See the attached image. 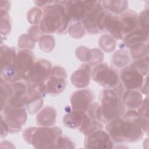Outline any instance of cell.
Returning a JSON list of instances; mask_svg holds the SVG:
<instances>
[{"label":"cell","instance_id":"obj_9","mask_svg":"<svg viewBox=\"0 0 149 149\" xmlns=\"http://www.w3.org/2000/svg\"><path fill=\"white\" fill-rule=\"evenodd\" d=\"M52 67V63L49 61L39 58L31 66L26 79L31 85L38 86L44 83L48 77Z\"/></svg>","mask_w":149,"mask_h":149},{"label":"cell","instance_id":"obj_41","mask_svg":"<svg viewBox=\"0 0 149 149\" xmlns=\"http://www.w3.org/2000/svg\"><path fill=\"white\" fill-rule=\"evenodd\" d=\"M137 112L140 117L146 120H148V97L145 98L141 105L137 108Z\"/></svg>","mask_w":149,"mask_h":149},{"label":"cell","instance_id":"obj_43","mask_svg":"<svg viewBox=\"0 0 149 149\" xmlns=\"http://www.w3.org/2000/svg\"><path fill=\"white\" fill-rule=\"evenodd\" d=\"M148 76H146L143 83L141 87L140 88V92L144 94H148Z\"/></svg>","mask_w":149,"mask_h":149},{"label":"cell","instance_id":"obj_27","mask_svg":"<svg viewBox=\"0 0 149 149\" xmlns=\"http://www.w3.org/2000/svg\"><path fill=\"white\" fill-rule=\"evenodd\" d=\"M130 54L125 49H119L115 52L112 56V62L117 68L126 66L130 61Z\"/></svg>","mask_w":149,"mask_h":149},{"label":"cell","instance_id":"obj_18","mask_svg":"<svg viewBox=\"0 0 149 149\" xmlns=\"http://www.w3.org/2000/svg\"><path fill=\"white\" fill-rule=\"evenodd\" d=\"M119 23L123 36H125L138 27V15L132 9H127L120 15Z\"/></svg>","mask_w":149,"mask_h":149},{"label":"cell","instance_id":"obj_4","mask_svg":"<svg viewBox=\"0 0 149 149\" xmlns=\"http://www.w3.org/2000/svg\"><path fill=\"white\" fill-rule=\"evenodd\" d=\"M62 129L58 126L30 127L23 132L25 141L36 148H56Z\"/></svg>","mask_w":149,"mask_h":149},{"label":"cell","instance_id":"obj_3","mask_svg":"<svg viewBox=\"0 0 149 149\" xmlns=\"http://www.w3.org/2000/svg\"><path fill=\"white\" fill-rule=\"evenodd\" d=\"M69 23L70 20L65 12L63 1H53L44 8L39 26L44 34H61L66 31Z\"/></svg>","mask_w":149,"mask_h":149},{"label":"cell","instance_id":"obj_30","mask_svg":"<svg viewBox=\"0 0 149 149\" xmlns=\"http://www.w3.org/2000/svg\"><path fill=\"white\" fill-rule=\"evenodd\" d=\"M38 41L40 49L45 52H49L54 48L55 39L52 35H43Z\"/></svg>","mask_w":149,"mask_h":149},{"label":"cell","instance_id":"obj_12","mask_svg":"<svg viewBox=\"0 0 149 149\" xmlns=\"http://www.w3.org/2000/svg\"><path fill=\"white\" fill-rule=\"evenodd\" d=\"M35 61V56L31 50L22 49L17 50L15 68L20 79L26 78Z\"/></svg>","mask_w":149,"mask_h":149},{"label":"cell","instance_id":"obj_11","mask_svg":"<svg viewBox=\"0 0 149 149\" xmlns=\"http://www.w3.org/2000/svg\"><path fill=\"white\" fill-rule=\"evenodd\" d=\"M113 141L105 130H97L86 136L84 147L86 148L110 149L113 148Z\"/></svg>","mask_w":149,"mask_h":149},{"label":"cell","instance_id":"obj_14","mask_svg":"<svg viewBox=\"0 0 149 149\" xmlns=\"http://www.w3.org/2000/svg\"><path fill=\"white\" fill-rule=\"evenodd\" d=\"M94 95L90 89H81L74 91L70 97L72 109L87 112L89 106L93 102Z\"/></svg>","mask_w":149,"mask_h":149},{"label":"cell","instance_id":"obj_24","mask_svg":"<svg viewBox=\"0 0 149 149\" xmlns=\"http://www.w3.org/2000/svg\"><path fill=\"white\" fill-rule=\"evenodd\" d=\"M101 2L105 10L115 15L122 14L128 8L127 1H101Z\"/></svg>","mask_w":149,"mask_h":149},{"label":"cell","instance_id":"obj_8","mask_svg":"<svg viewBox=\"0 0 149 149\" xmlns=\"http://www.w3.org/2000/svg\"><path fill=\"white\" fill-rule=\"evenodd\" d=\"M107 12L102 5L87 10L86 15L82 21L86 30L90 34H98L104 31V24Z\"/></svg>","mask_w":149,"mask_h":149},{"label":"cell","instance_id":"obj_28","mask_svg":"<svg viewBox=\"0 0 149 149\" xmlns=\"http://www.w3.org/2000/svg\"><path fill=\"white\" fill-rule=\"evenodd\" d=\"M9 11L1 9V37H6L10 34L12 29L10 18Z\"/></svg>","mask_w":149,"mask_h":149},{"label":"cell","instance_id":"obj_31","mask_svg":"<svg viewBox=\"0 0 149 149\" xmlns=\"http://www.w3.org/2000/svg\"><path fill=\"white\" fill-rule=\"evenodd\" d=\"M69 34L74 38H80L85 35L86 29L80 22H73L69 26Z\"/></svg>","mask_w":149,"mask_h":149},{"label":"cell","instance_id":"obj_21","mask_svg":"<svg viewBox=\"0 0 149 149\" xmlns=\"http://www.w3.org/2000/svg\"><path fill=\"white\" fill-rule=\"evenodd\" d=\"M56 120V111L47 106L41 109L36 116V123L39 126H53Z\"/></svg>","mask_w":149,"mask_h":149},{"label":"cell","instance_id":"obj_38","mask_svg":"<svg viewBox=\"0 0 149 149\" xmlns=\"http://www.w3.org/2000/svg\"><path fill=\"white\" fill-rule=\"evenodd\" d=\"M104 58V54L101 50L97 48L91 49L90 60L88 63L91 65H96L101 63Z\"/></svg>","mask_w":149,"mask_h":149},{"label":"cell","instance_id":"obj_42","mask_svg":"<svg viewBox=\"0 0 149 149\" xmlns=\"http://www.w3.org/2000/svg\"><path fill=\"white\" fill-rule=\"evenodd\" d=\"M9 132V129L7 123H6L3 118L1 116V137H5L8 135Z\"/></svg>","mask_w":149,"mask_h":149},{"label":"cell","instance_id":"obj_19","mask_svg":"<svg viewBox=\"0 0 149 149\" xmlns=\"http://www.w3.org/2000/svg\"><path fill=\"white\" fill-rule=\"evenodd\" d=\"M104 31H108L109 35L116 40H123L124 36L120 29L119 17L118 15L107 12L104 20Z\"/></svg>","mask_w":149,"mask_h":149},{"label":"cell","instance_id":"obj_22","mask_svg":"<svg viewBox=\"0 0 149 149\" xmlns=\"http://www.w3.org/2000/svg\"><path fill=\"white\" fill-rule=\"evenodd\" d=\"M122 99L127 108L134 110L139 107L143 100L141 92L136 90H126L123 93Z\"/></svg>","mask_w":149,"mask_h":149},{"label":"cell","instance_id":"obj_6","mask_svg":"<svg viewBox=\"0 0 149 149\" xmlns=\"http://www.w3.org/2000/svg\"><path fill=\"white\" fill-rule=\"evenodd\" d=\"M92 79L105 88H113L120 83L117 70L107 63H100L94 66L91 70Z\"/></svg>","mask_w":149,"mask_h":149},{"label":"cell","instance_id":"obj_13","mask_svg":"<svg viewBox=\"0 0 149 149\" xmlns=\"http://www.w3.org/2000/svg\"><path fill=\"white\" fill-rule=\"evenodd\" d=\"M66 79L63 77L49 74L44 83L36 86L38 87L44 96L45 94L58 95L65 90L67 85Z\"/></svg>","mask_w":149,"mask_h":149},{"label":"cell","instance_id":"obj_33","mask_svg":"<svg viewBox=\"0 0 149 149\" xmlns=\"http://www.w3.org/2000/svg\"><path fill=\"white\" fill-rule=\"evenodd\" d=\"M148 56L136 59L130 65L137 69L143 76H148Z\"/></svg>","mask_w":149,"mask_h":149},{"label":"cell","instance_id":"obj_39","mask_svg":"<svg viewBox=\"0 0 149 149\" xmlns=\"http://www.w3.org/2000/svg\"><path fill=\"white\" fill-rule=\"evenodd\" d=\"M74 143L69 137L61 136L56 142V148H74Z\"/></svg>","mask_w":149,"mask_h":149},{"label":"cell","instance_id":"obj_1","mask_svg":"<svg viewBox=\"0 0 149 149\" xmlns=\"http://www.w3.org/2000/svg\"><path fill=\"white\" fill-rule=\"evenodd\" d=\"M105 130L112 140L118 143L136 142L144 134L141 117L134 109H129L122 116L108 122Z\"/></svg>","mask_w":149,"mask_h":149},{"label":"cell","instance_id":"obj_2","mask_svg":"<svg viewBox=\"0 0 149 149\" xmlns=\"http://www.w3.org/2000/svg\"><path fill=\"white\" fill-rule=\"evenodd\" d=\"M124 87L121 82L113 88L102 90L100 95L98 120L107 124L111 120L122 116L126 111L122 99Z\"/></svg>","mask_w":149,"mask_h":149},{"label":"cell","instance_id":"obj_23","mask_svg":"<svg viewBox=\"0 0 149 149\" xmlns=\"http://www.w3.org/2000/svg\"><path fill=\"white\" fill-rule=\"evenodd\" d=\"M123 42L127 48L140 42H148V32L139 27L124 36Z\"/></svg>","mask_w":149,"mask_h":149},{"label":"cell","instance_id":"obj_40","mask_svg":"<svg viewBox=\"0 0 149 149\" xmlns=\"http://www.w3.org/2000/svg\"><path fill=\"white\" fill-rule=\"evenodd\" d=\"M43 33L41 30L40 26L38 25H34L31 26L28 30V35L34 41L37 42L40 38L43 36Z\"/></svg>","mask_w":149,"mask_h":149},{"label":"cell","instance_id":"obj_25","mask_svg":"<svg viewBox=\"0 0 149 149\" xmlns=\"http://www.w3.org/2000/svg\"><path fill=\"white\" fill-rule=\"evenodd\" d=\"M103 123L96 119L89 117L83 126L78 130L85 136H87L97 130L103 129Z\"/></svg>","mask_w":149,"mask_h":149},{"label":"cell","instance_id":"obj_7","mask_svg":"<svg viewBox=\"0 0 149 149\" xmlns=\"http://www.w3.org/2000/svg\"><path fill=\"white\" fill-rule=\"evenodd\" d=\"M1 116L7 123L9 133H16L22 129V126L26 122L27 115L25 107L6 104L1 109Z\"/></svg>","mask_w":149,"mask_h":149},{"label":"cell","instance_id":"obj_16","mask_svg":"<svg viewBox=\"0 0 149 149\" xmlns=\"http://www.w3.org/2000/svg\"><path fill=\"white\" fill-rule=\"evenodd\" d=\"M44 97L37 86L30 84L24 104V107L28 113L34 114L41 109L44 105Z\"/></svg>","mask_w":149,"mask_h":149},{"label":"cell","instance_id":"obj_36","mask_svg":"<svg viewBox=\"0 0 149 149\" xmlns=\"http://www.w3.org/2000/svg\"><path fill=\"white\" fill-rule=\"evenodd\" d=\"M149 11L148 9H144L138 15V27L148 32Z\"/></svg>","mask_w":149,"mask_h":149},{"label":"cell","instance_id":"obj_26","mask_svg":"<svg viewBox=\"0 0 149 149\" xmlns=\"http://www.w3.org/2000/svg\"><path fill=\"white\" fill-rule=\"evenodd\" d=\"M128 48L130 55L134 60L148 56V42L136 44Z\"/></svg>","mask_w":149,"mask_h":149},{"label":"cell","instance_id":"obj_20","mask_svg":"<svg viewBox=\"0 0 149 149\" xmlns=\"http://www.w3.org/2000/svg\"><path fill=\"white\" fill-rule=\"evenodd\" d=\"M90 116L86 112L72 109L63 118V125L70 129H79Z\"/></svg>","mask_w":149,"mask_h":149},{"label":"cell","instance_id":"obj_10","mask_svg":"<svg viewBox=\"0 0 149 149\" xmlns=\"http://www.w3.org/2000/svg\"><path fill=\"white\" fill-rule=\"evenodd\" d=\"M120 81L126 90H140L145 77L132 65L124 68L119 75Z\"/></svg>","mask_w":149,"mask_h":149},{"label":"cell","instance_id":"obj_37","mask_svg":"<svg viewBox=\"0 0 149 149\" xmlns=\"http://www.w3.org/2000/svg\"><path fill=\"white\" fill-rule=\"evenodd\" d=\"M91 49L84 46H80L76 49V55L81 61L88 63L90 57Z\"/></svg>","mask_w":149,"mask_h":149},{"label":"cell","instance_id":"obj_15","mask_svg":"<svg viewBox=\"0 0 149 149\" xmlns=\"http://www.w3.org/2000/svg\"><path fill=\"white\" fill-rule=\"evenodd\" d=\"M63 5L70 22L83 21L87 13L83 1H63Z\"/></svg>","mask_w":149,"mask_h":149},{"label":"cell","instance_id":"obj_35","mask_svg":"<svg viewBox=\"0 0 149 149\" xmlns=\"http://www.w3.org/2000/svg\"><path fill=\"white\" fill-rule=\"evenodd\" d=\"M1 90V109L6 105L9 97V83L0 80Z\"/></svg>","mask_w":149,"mask_h":149},{"label":"cell","instance_id":"obj_29","mask_svg":"<svg viewBox=\"0 0 149 149\" xmlns=\"http://www.w3.org/2000/svg\"><path fill=\"white\" fill-rule=\"evenodd\" d=\"M98 44L103 51L106 52H111L115 49L116 45V41L109 34H105L101 36Z\"/></svg>","mask_w":149,"mask_h":149},{"label":"cell","instance_id":"obj_34","mask_svg":"<svg viewBox=\"0 0 149 149\" xmlns=\"http://www.w3.org/2000/svg\"><path fill=\"white\" fill-rule=\"evenodd\" d=\"M34 42L27 34L21 35L18 39V47L22 49L31 50L34 48Z\"/></svg>","mask_w":149,"mask_h":149},{"label":"cell","instance_id":"obj_44","mask_svg":"<svg viewBox=\"0 0 149 149\" xmlns=\"http://www.w3.org/2000/svg\"><path fill=\"white\" fill-rule=\"evenodd\" d=\"M52 2L53 1H35L34 2L37 6L44 8L51 4Z\"/></svg>","mask_w":149,"mask_h":149},{"label":"cell","instance_id":"obj_5","mask_svg":"<svg viewBox=\"0 0 149 149\" xmlns=\"http://www.w3.org/2000/svg\"><path fill=\"white\" fill-rule=\"evenodd\" d=\"M17 51L14 47L6 45H1V80L11 83L20 79L15 68Z\"/></svg>","mask_w":149,"mask_h":149},{"label":"cell","instance_id":"obj_17","mask_svg":"<svg viewBox=\"0 0 149 149\" xmlns=\"http://www.w3.org/2000/svg\"><path fill=\"white\" fill-rule=\"evenodd\" d=\"M91 65L84 63L76 70L71 76V81L74 86L78 88L87 87L91 77Z\"/></svg>","mask_w":149,"mask_h":149},{"label":"cell","instance_id":"obj_32","mask_svg":"<svg viewBox=\"0 0 149 149\" xmlns=\"http://www.w3.org/2000/svg\"><path fill=\"white\" fill-rule=\"evenodd\" d=\"M42 16V10L38 7L31 8L27 13V19L29 22L34 25L40 24Z\"/></svg>","mask_w":149,"mask_h":149}]
</instances>
